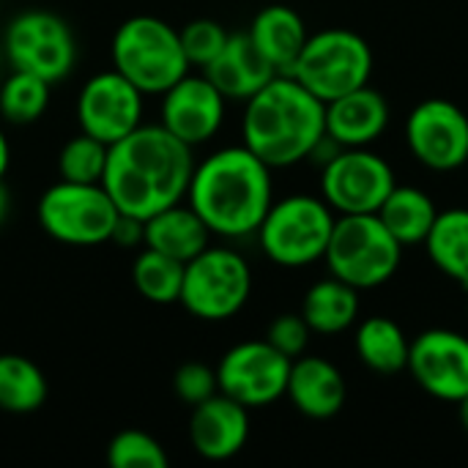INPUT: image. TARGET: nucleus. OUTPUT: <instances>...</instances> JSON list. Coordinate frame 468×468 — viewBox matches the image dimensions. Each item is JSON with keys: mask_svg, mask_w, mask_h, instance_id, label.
Segmentation results:
<instances>
[{"mask_svg": "<svg viewBox=\"0 0 468 468\" xmlns=\"http://www.w3.org/2000/svg\"><path fill=\"white\" fill-rule=\"evenodd\" d=\"M195 170V148L162 123H140L107 151L101 186L121 214L148 219L186 197Z\"/></svg>", "mask_w": 468, "mask_h": 468, "instance_id": "nucleus-1", "label": "nucleus"}, {"mask_svg": "<svg viewBox=\"0 0 468 468\" xmlns=\"http://www.w3.org/2000/svg\"><path fill=\"white\" fill-rule=\"evenodd\" d=\"M271 167L244 143L225 145L195 162L186 203L206 222L211 236H255L269 206L274 203Z\"/></svg>", "mask_w": 468, "mask_h": 468, "instance_id": "nucleus-2", "label": "nucleus"}, {"mask_svg": "<svg viewBox=\"0 0 468 468\" xmlns=\"http://www.w3.org/2000/svg\"><path fill=\"white\" fill-rule=\"evenodd\" d=\"M324 137V101L291 74L271 77L244 101L241 143L271 170H285L310 159Z\"/></svg>", "mask_w": 468, "mask_h": 468, "instance_id": "nucleus-3", "label": "nucleus"}, {"mask_svg": "<svg viewBox=\"0 0 468 468\" xmlns=\"http://www.w3.org/2000/svg\"><path fill=\"white\" fill-rule=\"evenodd\" d=\"M110 60L145 96H162L184 74L192 71L178 27L154 14H134L123 19L110 41Z\"/></svg>", "mask_w": 468, "mask_h": 468, "instance_id": "nucleus-4", "label": "nucleus"}, {"mask_svg": "<svg viewBox=\"0 0 468 468\" xmlns=\"http://www.w3.org/2000/svg\"><path fill=\"white\" fill-rule=\"evenodd\" d=\"M332 277L351 288L373 291L389 282L403 261V244L387 230L378 214H340L324 255Z\"/></svg>", "mask_w": 468, "mask_h": 468, "instance_id": "nucleus-5", "label": "nucleus"}, {"mask_svg": "<svg viewBox=\"0 0 468 468\" xmlns=\"http://www.w3.org/2000/svg\"><path fill=\"white\" fill-rule=\"evenodd\" d=\"M335 219L337 217L324 197L288 195L269 206L255 236L271 263L282 269H302L324 261Z\"/></svg>", "mask_w": 468, "mask_h": 468, "instance_id": "nucleus-6", "label": "nucleus"}, {"mask_svg": "<svg viewBox=\"0 0 468 468\" xmlns=\"http://www.w3.org/2000/svg\"><path fill=\"white\" fill-rule=\"evenodd\" d=\"M252 296V269L230 247H206L184 263L178 304L197 321L222 324L236 318Z\"/></svg>", "mask_w": 468, "mask_h": 468, "instance_id": "nucleus-7", "label": "nucleus"}, {"mask_svg": "<svg viewBox=\"0 0 468 468\" xmlns=\"http://www.w3.org/2000/svg\"><path fill=\"white\" fill-rule=\"evenodd\" d=\"M373 49L348 27H326L307 36L291 77L299 80L324 104L370 82Z\"/></svg>", "mask_w": 468, "mask_h": 468, "instance_id": "nucleus-8", "label": "nucleus"}, {"mask_svg": "<svg viewBox=\"0 0 468 468\" xmlns=\"http://www.w3.org/2000/svg\"><path fill=\"white\" fill-rule=\"evenodd\" d=\"M121 211L101 184L55 181L36 203L38 228L66 247H99L112 239Z\"/></svg>", "mask_w": 468, "mask_h": 468, "instance_id": "nucleus-9", "label": "nucleus"}, {"mask_svg": "<svg viewBox=\"0 0 468 468\" xmlns=\"http://www.w3.org/2000/svg\"><path fill=\"white\" fill-rule=\"evenodd\" d=\"M0 49L11 69L36 74L49 85L66 80L77 66V38L71 25L47 8H27L11 16Z\"/></svg>", "mask_w": 468, "mask_h": 468, "instance_id": "nucleus-10", "label": "nucleus"}, {"mask_svg": "<svg viewBox=\"0 0 468 468\" xmlns=\"http://www.w3.org/2000/svg\"><path fill=\"white\" fill-rule=\"evenodd\" d=\"M395 184L389 162L370 148H340L321 165V197L335 214H376Z\"/></svg>", "mask_w": 468, "mask_h": 468, "instance_id": "nucleus-11", "label": "nucleus"}, {"mask_svg": "<svg viewBox=\"0 0 468 468\" xmlns=\"http://www.w3.org/2000/svg\"><path fill=\"white\" fill-rule=\"evenodd\" d=\"M291 362L266 340H244L228 348L217 365L219 392L244 409H266L285 398Z\"/></svg>", "mask_w": 468, "mask_h": 468, "instance_id": "nucleus-12", "label": "nucleus"}, {"mask_svg": "<svg viewBox=\"0 0 468 468\" xmlns=\"http://www.w3.org/2000/svg\"><path fill=\"white\" fill-rule=\"evenodd\" d=\"M145 93L115 69L90 74L74 101L80 132L112 145L143 123Z\"/></svg>", "mask_w": 468, "mask_h": 468, "instance_id": "nucleus-13", "label": "nucleus"}, {"mask_svg": "<svg viewBox=\"0 0 468 468\" xmlns=\"http://www.w3.org/2000/svg\"><path fill=\"white\" fill-rule=\"evenodd\" d=\"M406 143L422 167L452 173L468 162V115L450 99H425L406 118Z\"/></svg>", "mask_w": 468, "mask_h": 468, "instance_id": "nucleus-14", "label": "nucleus"}, {"mask_svg": "<svg viewBox=\"0 0 468 468\" xmlns=\"http://www.w3.org/2000/svg\"><path fill=\"white\" fill-rule=\"evenodd\" d=\"M406 370L422 392L444 403L468 395V337L452 329H428L411 340Z\"/></svg>", "mask_w": 468, "mask_h": 468, "instance_id": "nucleus-15", "label": "nucleus"}, {"mask_svg": "<svg viewBox=\"0 0 468 468\" xmlns=\"http://www.w3.org/2000/svg\"><path fill=\"white\" fill-rule=\"evenodd\" d=\"M159 99V123L189 148L211 143L225 123L228 99L211 85L203 71L184 74Z\"/></svg>", "mask_w": 468, "mask_h": 468, "instance_id": "nucleus-16", "label": "nucleus"}, {"mask_svg": "<svg viewBox=\"0 0 468 468\" xmlns=\"http://www.w3.org/2000/svg\"><path fill=\"white\" fill-rule=\"evenodd\" d=\"M250 441V409L233 398L217 392L214 398L192 406L189 444L192 450L214 463L236 458Z\"/></svg>", "mask_w": 468, "mask_h": 468, "instance_id": "nucleus-17", "label": "nucleus"}, {"mask_svg": "<svg viewBox=\"0 0 468 468\" xmlns=\"http://www.w3.org/2000/svg\"><path fill=\"white\" fill-rule=\"evenodd\" d=\"M326 137L340 148H370L389 126V101L381 90L362 85L324 104Z\"/></svg>", "mask_w": 468, "mask_h": 468, "instance_id": "nucleus-18", "label": "nucleus"}, {"mask_svg": "<svg viewBox=\"0 0 468 468\" xmlns=\"http://www.w3.org/2000/svg\"><path fill=\"white\" fill-rule=\"evenodd\" d=\"M285 398L307 420H332L343 411L348 387L340 367L324 356H296L288 373Z\"/></svg>", "mask_w": 468, "mask_h": 468, "instance_id": "nucleus-19", "label": "nucleus"}, {"mask_svg": "<svg viewBox=\"0 0 468 468\" xmlns=\"http://www.w3.org/2000/svg\"><path fill=\"white\" fill-rule=\"evenodd\" d=\"M200 71L211 80V85L228 101H247L271 77H277V71L258 52V47L252 44L247 30L230 33L225 47L219 49V55L206 69H200Z\"/></svg>", "mask_w": 468, "mask_h": 468, "instance_id": "nucleus-20", "label": "nucleus"}, {"mask_svg": "<svg viewBox=\"0 0 468 468\" xmlns=\"http://www.w3.org/2000/svg\"><path fill=\"white\" fill-rule=\"evenodd\" d=\"M247 33H250L252 44L258 47V52L269 60V66L277 74H291V69L310 36L302 14L285 3H271L266 8H261L252 16Z\"/></svg>", "mask_w": 468, "mask_h": 468, "instance_id": "nucleus-21", "label": "nucleus"}, {"mask_svg": "<svg viewBox=\"0 0 468 468\" xmlns=\"http://www.w3.org/2000/svg\"><path fill=\"white\" fill-rule=\"evenodd\" d=\"M208 244H211V230L195 214V208L184 200L173 203L145 219L143 247L170 255L181 263L200 255Z\"/></svg>", "mask_w": 468, "mask_h": 468, "instance_id": "nucleus-22", "label": "nucleus"}, {"mask_svg": "<svg viewBox=\"0 0 468 468\" xmlns=\"http://www.w3.org/2000/svg\"><path fill=\"white\" fill-rule=\"evenodd\" d=\"M302 315L313 335H340L359 321V291L337 277L310 285L302 302Z\"/></svg>", "mask_w": 468, "mask_h": 468, "instance_id": "nucleus-23", "label": "nucleus"}, {"mask_svg": "<svg viewBox=\"0 0 468 468\" xmlns=\"http://www.w3.org/2000/svg\"><path fill=\"white\" fill-rule=\"evenodd\" d=\"M354 348L365 367L381 376H395L403 373L409 365L411 340L406 337L398 321L387 315H370L356 326Z\"/></svg>", "mask_w": 468, "mask_h": 468, "instance_id": "nucleus-24", "label": "nucleus"}, {"mask_svg": "<svg viewBox=\"0 0 468 468\" xmlns=\"http://www.w3.org/2000/svg\"><path fill=\"white\" fill-rule=\"evenodd\" d=\"M376 214L403 247H414V244H425L439 217V208L425 189L395 184V189L387 195V200Z\"/></svg>", "mask_w": 468, "mask_h": 468, "instance_id": "nucleus-25", "label": "nucleus"}, {"mask_svg": "<svg viewBox=\"0 0 468 468\" xmlns=\"http://www.w3.org/2000/svg\"><path fill=\"white\" fill-rule=\"evenodd\" d=\"M425 247L433 266L468 291V208L439 211Z\"/></svg>", "mask_w": 468, "mask_h": 468, "instance_id": "nucleus-26", "label": "nucleus"}, {"mask_svg": "<svg viewBox=\"0 0 468 468\" xmlns=\"http://www.w3.org/2000/svg\"><path fill=\"white\" fill-rule=\"evenodd\" d=\"M44 370L22 354H0V411L33 414L47 403Z\"/></svg>", "mask_w": 468, "mask_h": 468, "instance_id": "nucleus-27", "label": "nucleus"}, {"mask_svg": "<svg viewBox=\"0 0 468 468\" xmlns=\"http://www.w3.org/2000/svg\"><path fill=\"white\" fill-rule=\"evenodd\" d=\"M184 263L143 247L132 263V285L151 304H176L181 296Z\"/></svg>", "mask_w": 468, "mask_h": 468, "instance_id": "nucleus-28", "label": "nucleus"}, {"mask_svg": "<svg viewBox=\"0 0 468 468\" xmlns=\"http://www.w3.org/2000/svg\"><path fill=\"white\" fill-rule=\"evenodd\" d=\"M49 93L52 85L47 80L11 69L0 80V118L11 126H30L47 112Z\"/></svg>", "mask_w": 468, "mask_h": 468, "instance_id": "nucleus-29", "label": "nucleus"}, {"mask_svg": "<svg viewBox=\"0 0 468 468\" xmlns=\"http://www.w3.org/2000/svg\"><path fill=\"white\" fill-rule=\"evenodd\" d=\"M107 151H110L107 143L85 132H77L63 143L58 154V176L74 184H101L107 167Z\"/></svg>", "mask_w": 468, "mask_h": 468, "instance_id": "nucleus-30", "label": "nucleus"}, {"mask_svg": "<svg viewBox=\"0 0 468 468\" xmlns=\"http://www.w3.org/2000/svg\"><path fill=\"white\" fill-rule=\"evenodd\" d=\"M107 463L112 468H167L170 458L159 439L145 431L126 428L107 444Z\"/></svg>", "mask_w": 468, "mask_h": 468, "instance_id": "nucleus-31", "label": "nucleus"}, {"mask_svg": "<svg viewBox=\"0 0 468 468\" xmlns=\"http://www.w3.org/2000/svg\"><path fill=\"white\" fill-rule=\"evenodd\" d=\"M178 36H181V47H184V55H186L189 66L192 69H206L219 55V49L225 47L230 30L217 19L197 16V19L186 22L184 27H178Z\"/></svg>", "mask_w": 468, "mask_h": 468, "instance_id": "nucleus-32", "label": "nucleus"}, {"mask_svg": "<svg viewBox=\"0 0 468 468\" xmlns=\"http://www.w3.org/2000/svg\"><path fill=\"white\" fill-rule=\"evenodd\" d=\"M173 392L189 409L208 400V398H214L219 392L217 367H208L206 362H184L173 376Z\"/></svg>", "mask_w": 468, "mask_h": 468, "instance_id": "nucleus-33", "label": "nucleus"}, {"mask_svg": "<svg viewBox=\"0 0 468 468\" xmlns=\"http://www.w3.org/2000/svg\"><path fill=\"white\" fill-rule=\"evenodd\" d=\"M313 329L307 326L302 313H282L277 315L269 329H266V343H271L280 354H285L288 359H296L302 354H307Z\"/></svg>", "mask_w": 468, "mask_h": 468, "instance_id": "nucleus-34", "label": "nucleus"}, {"mask_svg": "<svg viewBox=\"0 0 468 468\" xmlns=\"http://www.w3.org/2000/svg\"><path fill=\"white\" fill-rule=\"evenodd\" d=\"M143 239H145V219H137V217H129V214H121L118 222H115V230H112V244L123 247V250H132V247H143Z\"/></svg>", "mask_w": 468, "mask_h": 468, "instance_id": "nucleus-35", "label": "nucleus"}, {"mask_svg": "<svg viewBox=\"0 0 468 468\" xmlns=\"http://www.w3.org/2000/svg\"><path fill=\"white\" fill-rule=\"evenodd\" d=\"M8 167H11V143L5 137V129L0 126V181L5 178Z\"/></svg>", "mask_w": 468, "mask_h": 468, "instance_id": "nucleus-36", "label": "nucleus"}, {"mask_svg": "<svg viewBox=\"0 0 468 468\" xmlns=\"http://www.w3.org/2000/svg\"><path fill=\"white\" fill-rule=\"evenodd\" d=\"M8 211H11V192H8V186L0 181V228H3V222L8 219Z\"/></svg>", "mask_w": 468, "mask_h": 468, "instance_id": "nucleus-37", "label": "nucleus"}, {"mask_svg": "<svg viewBox=\"0 0 468 468\" xmlns=\"http://www.w3.org/2000/svg\"><path fill=\"white\" fill-rule=\"evenodd\" d=\"M458 417H461V425H463V431L468 433V395L458 403Z\"/></svg>", "mask_w": 468, "mask_h": 468, "instance_id": "nucleus-38", "label": "nucleus"}, {"mask_svg": "<svg viewBox=\"0 0 468 468\" xmlns=\"http://www.w3.org/2000/svg\"><path fill=\"white\" fill-rule=\"evenodd\" d=\"M3 63H5V60H3V49H0V66H3Z\"/></svg>", "mask_w": 468, "mask_h": 468, "instance_id": "nucleus-39", "label": "nucleus"}]
</instances>
